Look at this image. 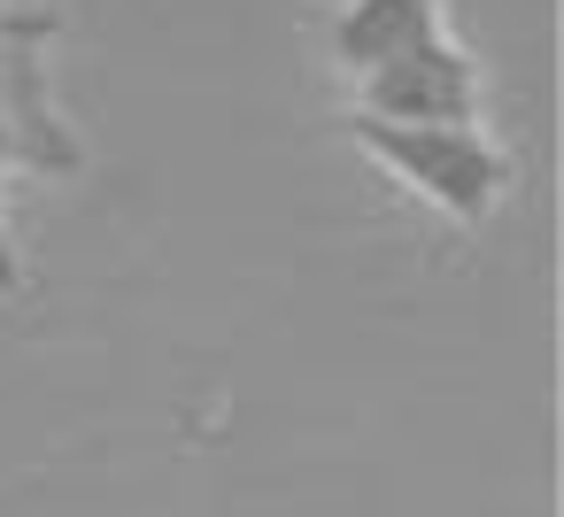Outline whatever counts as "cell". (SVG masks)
I'll return each instance as SVG.
<instances>
[{
    "instance_id": "6da1fadb",
    "label": "cell",
    "mask_w": 564,
    "mask_h": 517,
    "mask_svg": "<svg viewBox=\"0 0 564 517\" xmlns=\"http://www.w3.org/2000/svg\"><path fill=\"white\" fill-rule=\"evenodd\" d=\"M371 124H479V70L441 40L433 0H356L333 24Z\"/></svg>"
},
{
    "instance_id": "7a4b0ae2",
    "label": "cell",
    "mask_w": 564,
    "mask_h": 517,
    "mask_svg": "<svg viewBox=\"0 0 564 517\" xmlns=\"http://www.w3.org/2000/svg\"><path fill=\"white\" fill-rule=\"evenodd\" d=\"M356 140L433 209H448L456 224H479L502 201L510 163L479 140V124H371L356 117Z\"/></svg>"
},
{
    "instance_id": "3957f363",
    "label": "cell",
    "mask_w": 564,
    "mask_h": 517,
    "mask_svg": "<svg viewBox=\"0 0 564 517\" xmlns=\"http://www.w3.org/2000/svg\"><path fill=\"white\" fill-rule=\"evenodd\" d=\"M40 40H47V16H9L0 9V170H63L70 163V140L47 109V86H40ZM24 271H17V248H9V224H0V294H17Z\"/></svg>"
}]
</instances>
